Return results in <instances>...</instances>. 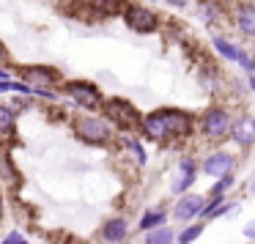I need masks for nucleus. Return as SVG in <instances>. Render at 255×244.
I'll list each match as a JSON object with an SVG mask.
<instances>
[{"mask_svg": "<svg viewBox=\"0 0 255 244\" xmlns=\"http://www.w3.org/2000/svg\"><path fill=\"white\" fill-rule=\"evenodd\" d=\"M250 88H253V94H255V74L250 77Z\"/></svg>", "mask_w": 255, "mask_h": 244, "instance_id": "24", "label": "nucleus"}, {"mask_svg": "<svg viewBox=\"0 0 255 244\" xmlns=\"http://www.w3.org/2000/svg\"><path fill=\"white\" fill-rule=\"evenodd\" d=\"M244 236H250V239H255V222H250L247 228H244Z\"/></svg>", "mask_w": 255, "mask_h": 244, "instance_id": "23", "label": "nucleus"}, {"mask_svg": "<svg viewBox=\"0 0 255 244\" xmlns=\"http://www.w3.org/2000/svg\"><path fill=\"white\" fill-rule=\"evenodd\" d=\"M159 116H162V121H165V126H167V132H170L173 140H181V137H187V134H192L195 118L189 116V113H184V110H159Z\"/></svg>", "mask_w": 255, "mask_h": 244, "instance_id": "6", "label": "nucleus"}, {"mask_svg": "<svg viewBox=\"0 0 255 244\" xmlns=\"http://www.w3.org/2000/svg\"><path fill=\"white\" fill-rule=\"evenodd\" d=\"M94 3V11L99 17H116V14H124V3L121 0H91Z\"/></svg>", "mask_w": 255, "mask_h": 244, "instance_id": "14", "label": "nucleus"}, {"mask_svg": "<svg viewBox=\"0 0 255 244\" xmlns=\"http://www.w3.org/2000/svg\"><path fill=\"white\" fill-rule=\"evenodd\" d=\"M0 126H3V132H6V134L14 132V113H11V107H8V105L0 107Z\"/></svg>", "mask_w": 255, "mask_h": 244, "instance_id": "18", "label": "nucleus"}, {"mask_svg": "<svg viewBox=\"0 0 255 244\" xmlns=\"http://www.w3.org/2000/svg\"><path fill=\"white\" fill-rule=\"evenodd\" d=\"M162 222H165V211H148V214L140 220V231H154V228H159Z\"/></svg>", "mask_w": 255, "mask_h": 244, "instance_id": "17", "label": "nucleus"}, {"mask_svg": "<svg viewBox=\"0 0 255 244\" xmlns=\"http://www.w3.org/2000/svg\"><path fill=\"white\" fill-rule=\"evenodd\" d=\"M145 244H173V231L165 225L154 228V231H148V236H145Z\"/></svg>", "mask_w": 255, "mask_h": 244, "instance_id": "16", "label": "nucleus"}, {"mask_svg": "<svg viewBox=\"0 0 255 244\" xmlns=\"http://www.w3.org/2000/svg\"><path fill=\"white\" fill-rule=\"evenodd\" d=\"M200 233H203V225H192V228H187V231H184L181 236L176 239V244H192L195 239L200 236Z\"/></svg>", "mask_w": 255, "mask_h": 244, "instance_id": "19", "label": "nucleus"}, {"mask_svg": "<svg viewBox=\"0 0 255 244\" xmlns=\"http://www.w3.org/2000/svg\"><path fill=\"white\" fill-rule=\"evenodd\" d=\"M178 170H181V178L176 181V187H173V192H184V189L192 187L195 181V173H198V162L195 159H181V165H178Z\"/></svg>", "mask_w": 255, "mask_h": 244, "instance_id": "13", "label": "nucleus"}, {"mask_svg": "<svg viewBox=\"0 0 255 244\" xmlns=\"http://www.w3.org/2000/svg\"><path fill=\"white\" fill-rule=\"evenodd\" d=\"M22 80L30 83L33 88H50V85H55L61 77H58V72L50 66H28V69H22Z\"/></svg>", "mask_w": 255, "mask_h": 244, "instance_id": "7", "label": "nucleus"}, {"mask_svg": "<svg viewBox=\"0 0 255 244\" xmlns=\"http://www.w3.org/2000/svg\"><path fill=\"white\" fill-rule=\"evenodd\" d=\"M102 110H105L107 121L116 129H121V132H132V129L143 126V116H140V113L134 110V105L127 99H107L105 105H102Z\"/></svg>", "mask_w": 255, "mask_h": 244, "instance_id": "2", "label": "nucleus"}, {"mask_svg": "<svg viewBox=\"0 0 255 244\" xmlns=\"http://www.w3.org/2000/svg\"><path fill=\"white\" fill-rule=\"evenodd\" d=\"M74 134L85 145H110L113 143V126L102 116H80L74 121Z\"/></svg>", "mask_w": 255, "mask_h": 244, "instance_id": "1", "label": "nucleus"}, {"mask_svg": "<svg viewBox=\"0 0 255 244\" xmlns=\"http://www.w3.org/2000/svg\"><path fill=\"white\" fill-rule=\"evenodd\" d=\"M3 244H28V242H25V239L19 236V233H8L6 242H3Z\"/></svg>", "mask_w": 255, "mask_h": 244, "instance_id": "22", "label": "nucleus"}, {"mask_svg": "<svg viewBox=\"0 0 255 244\" xmlns=\"http://www.w3.org/2000/svg\"><path fill=\"white\" fill-rule=\"evenodd\" d=\"M154 3H156V0H154Z\"/></svg>", "mask_w": 255, "mask_h": 244, "instance_id": "27", "label": "nucleus"}, {"mask_svg": "<svg viewBox=\"0 0 255 244\" xmlns=\"http://www.w3.org/2000/svg\"><path fill=\"white\" fill-rule=\"evenodd\" d=\"M253 63H255V55H253Z\"/></svg>", "mask_w": 255, "mask_h": 244, "instance_id": "26", "label": "nucleus"}, {"mask_svg": "<svg viewBox=\"0 0 255 244\" xmlns=\"http://www.w3.org/2000/svg\"><path fill=\"white\" fill-rule=\"evenodd\" d=\"M124 22H127L129 30H134V33H154L156 28H159V17H156L151 8L145 6H137V3H129L127 8H124Z\"/></svg>", "mask_w": 255, "mask_h": 244, "instance_id": "4", "label": "nucleus"}, {"mask_svg": "<svg viewBox=\"0 0 255 244\" xmlns=\"http://www.w3.org/2000/svg\"><path fill=\"white\" fill-rule=\"evenodd\" d=\"M231 170H233V156L228 151H217V154L203 159V173H209V176H228Z\"/></svg>", "mask_w": 255, "mask_h": 244, "instance_id": "9", "label": "nucleus"}, {"mask_svg": "<svg viewBox=\"0 0 255 244\" xmlns=\"http://www.w3.org/2000/svg\"><path fill=\"white\" fill-rule=\"evenodd\" d=\"M129 236V225L124 217H113V220H107L105 225H102V239H105L107 244H124V239Z\"/></svg>", "mask_w": 255, "mask_h": 244, "instance_id": "10", "label": "nucleus"}, {"mask_svg": "<svg viewBox=\"0 0 255 244\" xmlns=\"http://www.w3.org/2000/svg\"><path fill=\"white\" fill-rule=\"evenodd\" d=\"M124 145L134 151V156H137V165H145V151H143V145H140L137 140H134V137H124Z\"/></svg>", "mask_w": 255, "mask_h": 244, "instance_id": "20", "label": "nucleus"}, {"mask_svg": "<svg viewBox=\"0 0 255 244\" xmlns=\"http://www.w3.org/2000/svg\"><path fill=\"white\" fill-rule=\"evenodd\" d=\"M231 132H233V121L228 116V110H222V107H209L200 116V134L211 143H222L225 137H231Z\"/></svg>", "mask_w": 255, "mask_h": 244, "instance_id": "3", "label": "nucleus"}, {"mask_svg": "<svg viewBox=\"0 0 255 244\" xmlns=\"http://www.w3.org/2000/svg\"><path fill=\"white\" fill-rule=\"evenodd\" d=\"M214 50L220 52L225 61H239V58H242V50H239V47H233L225 36H217V39H214Z\"/></svg>", "mask_w": 255, "mask_h": 244, "instance_id": "15", "label": "nucleus"}, {"mask_svg": "<svg viewBox=\"0 0 255 244\" xmlns=\"http://www.w3.org/2000/svg\"><path fill=\"white\" fill-rule=\"evenodd\" d=\"M236 28L244 36H255V3H242L236 6Z\"/></svg>", "mask_w": 255, "mask_h": 244, "instance_id": "11", "label": "nucleus"}, {"mask_svg": "<svg viewBox=\"0 0 255 244\" xmlns=\"http://www.w3.org/2000/svg\"><path fill=\"white\" fill-rule=\"evenodd\" d=\"M63 91L74 99V105L85 107V110H99L105 105L99 88L94 83H83V80H72V83H63Z\"/></svg>", "mask_w": 255, "mask_h": 244, "instance_id": "5", "label": "nucleus"}, {"mask_svg": "<svg viewBox=\"0 0 255 244\" xmlns=\"http://www.w3.org/2000/svg\"><path fill=\"white\" fill-rule=\"evenodd\" d=\"M217 3H231V0H217Z\"/></svg>", "mask_w": 255, "mask_h": 244, "instance_id": "25", "label": "nucleus"}, {"mask_svg": "<svg viewBox=\"0 0 255 244\" xmlns=\"http://www.w3.org/2000/svg\"><path fill=\"white\" fill-rule=\"evenodd\" d=\"M203 203H206L203 195H184V198L176 203V220H178V222L195 220L198 214H203V209H206Z\"/></svg>", "mask_w": 255, "mask_h": 244, "instance_id": "8", "label": "nucleus"}, {"mask_svg": "<svg viewBox=\"0 0 255 244\" xmlns=\"http://www.w3.org/2000/svg\"><path fill=\"white\" fill-rule=\"evenodd\" d=\"M231 137L236 140L239 145H244V148H247V145H253V140H255V121H236L233 123V132H231Z\"/></svg>", "mask_w": 255, "mask_h": 244, "instance_id": "12", "label": "nucleus"}, {"mask_svg": "<svg viewBox=\"0 0 255 244\" xmlns=\"http://www.w3.org/2000/svg\"><path fill=\"white\" fill-rule=\"evenodd\" d=\"M231 184H233V176L228 173V176H222V178H220V184H217V187L211 189V192H225V189L231 187Z\"/></svg>", "mask_w": 255, "mask_h": 244, "instance_id": "21", "label": "nucleus"}]
</instances>
